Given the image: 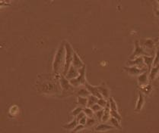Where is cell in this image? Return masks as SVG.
I'll list each match as a JSON object with an SVG mask.
<instances>
[{
    "label": "cell",
    "mask_w": 159,
    "mask_h": 133,
    "mask_svg": "<svg viewBox=\"0 0 159 133\" xmlns=\"http://www.w3.org/2000/svg\"><path fill=\"white\" fill-rule=\"evenodd\" d=\"M125 70H126L129 73L131 74H138V73H141L144 70H146V69H142L139 66H130V67H124Z\"/></svg>",
    "instance_id": "6da1fadb"
},
{
    "label": "cell",
    "mask_w": 159,
    "mask_h": 133,
    "mask_svg": "<svg viewBox=\"0 0 159 133\" xmlns=\"http://www.w3.org/2000/svg\"><path fill=\"white\" fill-rule=\"evenodd\" d=\"M146 54L147 56H148V54L146 52L144 51L143 48L139 46V42H135V51L134 52H133V56H136V55H139V54Z\"/></svg>",
    "instance_id": "7a4b0ae2"
},
{
    "label": "cell",
    "mask_w": 159,
    "mask_h": 133,
    "mask_svg": "<svg viewBox=\"0 0 159 133\" xmlns=\"http://www.w3.org/2000/svg\"><path fill=\"white\" fill-rule=\"evenodd\" d=\"M138 82L139 85H147L148 83V76H147V72H144L142 74H141L140 76L138 78Z\"/></svg>",
    "instance_id": "3957f363"
},
{
    "label": "cell",
    "mask_w": 159,
    "mask_h": 133,
    "mask_svg": "<svg viewBox=\"0 0 159 133\" xmlns=\"http://www.w3.org/2000/svg\"><path fill=\"white\" fill-rule=\"evenodd\" d=\"M86 86H87L88 89L90 91V92L92 93L94 96L101 98V93L98 91V88H96V87H92V86H91L90 85L88 84H86Z\"/></svg>",
    "instance_id": "277c9868"
},
{
    "label": "cell",
    "mask_w": 159,
    "mask_h": 133,
    "mask_svg": "<svg viewBox=\"0 0 159 133\" xmlns=\"http://www.w3.org/2000/svg\"><path fill=\"white\" fill-rule=\"evenodd\" d=\"M62 58V49L60 48V50H59V52H58V54L56 55V58L55 60V64H54V68H55V70H56L58 67H59V64L61 63V60Z\"/></svg>",
    "instance_id": "5b68a950"
},
{
    "label": "cell",
    "mask_w": 159,
    "mask_h": 133,
    "mask_svg": "<svg viewBox=\"0 0 159 133\" xmlns=\"http://www.w3.org/2000/svg\"><path fill=\"white\" fill-rule=\"evenodd\" d=\"M143 60L145 61V63L148 66V68L151 69L152 67V64H153L154 61V57L153 56H144L143 57Z\"/></svg>",
    "instance_id": "8992f818"
},
{
    "label": "cell",
    "mask_w": 159,
    "mask_h": 133,
    "mask_svg": "<svg viewBox=\"0 0 159 133\" xmlns=\"http://www.w3.org/2000/svg\"><path fill=\"white\" fill-rule=\"evenodd\" d=\"M143 57H138L133 61H128L129 64H137L138 66H140L142 64H143Z\"/></svg>",
    "instance_id": "52a82bcc"
},
{
    "label": "cell",
    "mask_w": 159,
    "mask_h": 133,
    "mask_svg": "<svg viewBox=\"0 0 159 133\" xmlns=\"http://www.w3.org/2000/svg\"><path fill=\"white\" fill-rule=\"evenodd\" d=\"M143 102H144V98H143L142 93L140 92L139 93V100H138V103H137V105H136V110L137 111L140 110L141 108H142Z\"/></svg>",
    "instance_id": "ba28073f"
},
{
    "label": "cell",
    "mask_w": 159,
    "mask_h": 133,
    "mask_svg": "<svg viewBox=\"0 0 159 133\" xmlns=\"http://www.w3.org/2000/svg\"><path fill=\"white\" fill-rule=\"evenodd\" d=\"M71 52L72 49L70 48V46L67 44V58H66V68L69 67V65L71 62V59H72V55H71Z\"/></svg>",
    "instance_id": "9c48e42d"
},
{
    "label": "cell",
    "mask_w": 159,
    "mask_h": 133,
    "mask_svg": "<svg viewBox=\"0 0 159 133\" xmlns=\"http://www.w3.org/2000/svg\"><path fill=\"white\" fill-rule=\"evenodd\" d=\"M142 43H143V45H145L147 48H152L154 46V42L152 39H145V40H142Z\"/></svg>",
    "instance_id": "30bf717a"
},
{
    "label": "cell",
    "mask_w": 159,
    "mask_h": 133,
    "mask_svg": "<svg viewBox=\"0 0 159 133\" xmlns=\"http://www.w3.org/2000/svg\"><path fill=\"white\" fill-rule=\"evenodd\" d=\"M113 127L111 126H108V125H106V124H102V125H100L96 128V130L98 131H106V130H109L113 129Z\"/></svg>",
    "instance_id": "8fae6325"
},
{
    "label": "cell",
    "mask_w": 159,
    "mask_h": 133,
    "mask_svg": "<svg viewBox=\"0 0 159 133\" xmlns=\"http://www.w3.org/2000/svg\"><path fill=\"white\" fill-rule=\"evenodd\" d=\"M158 70H159V65L154 66L152 69L151 73H150V79H153L155 78V75L157 74V73H158Z\"/></svg>",
    "instance_id": "7c38bea8"
},
{
    "label": "cell",
    "mask_w": 159,
    "mask_h": 133,
    "mask_svg": "<svg viewBox=\"0 0 159 133\" xmlns=\"http://www.w3.org/2000/svg\"><path fill=\"white\" fill-rule=\"evenodd\" d=\"M98 99H97V98L94 96H89L88 98V106H93L94 104H95V103L98 102Z\"/></svg>",
    "instance_id": "4fadbf2b"
},
{
    "label": "cell",
    "mask_w": 159,
    "mask_h": 133,
    "mask_svg": "<svg viewBox=\"0 0 159 133\" xmlns=\"http://www.w3.org/2000/svg\"><path fill=\"white\" fill-rule=\"evenodd\" d=\"M74 64L75 65V66H79V67H80V66H81V61L80 60V59L79 58V57L76 55V54L75 53L74 54Z\"/></svg>",
    "instance_id": "5bb4252c"
},
{
    "label": "cell",
    "mask_w": 159,
    "mask_h": 133,
    "mask_svg": "<svg viewBox=\"0 0 159 133\" xmlns=\"http://www.w3.org/2000/svg\"><path fill=\"white\" fill-rule=\"evenodd\" d=\"M159 64V46L157 48V51H156V55H155V60L153 61V64L154 66H156L157 64Z\"/></svg>",
    "instance_id": "9a60e30c"
},
{
    "label": "cell",
    "mask_w": 159,
    "mask_h": 133,
    "mask_svg": "<svg viewBox=\"0 0 159 133\" xmlns=\"http://www.w3.org/2000/svg\"><path fill=\"white\" fill-rule=\"evenodd\" d=\"M78 102L80 104L83 105V106H85L86 104H88V99L85 98H83V97H79L78 98Z\"/></svg>",
    "instance_id": "2e32d148"
},
{
    "label": "cell",
    "mask_w": 159,
    "mask_h": 133,
    "mask_svg": "<svg viewBox=\"0 0 159 133\" xmlns=\"http://www.w3.org/2000/svg\"><path fill=\"white\" fill-rule=\"evenodd\" d=\"M76 124H77L76 120H74L72 122L69 123L68 125L64 126V128H66V129H73V128H75V127L76 126Z\"/></svg>",
    "instance_id": "e0dca14e"
},
{
    "label": "cell",
    "mask_w": 159,
    "mask_h": 133,
    "mask_svg": "<svg viewBox=\"0 0 159 133\" xmlns=\"http://www.w3.org/2000/svg\"><path fill=\"white\" fill-rule=\"evenodd\" d=\"M111 115H112V116H113V118L116 119L118 121L121 120V117H120V116L119 115V114L116 112V110H111Z\"/></svg>",
    "instance_id": "ac0fdd59"
},
{
    "label": "cell",
    "mask_w": 159,
    "mask_h": 133,
    "mask_svg": "<svg viewBox=\"0 0 159 133\" xmlns=\"http://www.w3.org/2000/svg\"><path fill=\"white\" fill-rule=\"evenodd\" d=\"M109 118V108H106L105 111H104V114H103V116H102V120L103 121H107Z\"/></svg>",
    "instance_id": "d6986e66"
},
{
    "label": "cell",
    "mask_w": 159,
    "mask_h": 133,
    "mask_svg": "<svg viewBox=\"0 0 159 133\" xmlns=\"http://www.w3.org/2000/svg\"><path fill=\"white\" fill-rule=\"evenodd\" d=\"M98 91L99 92H101L102 94H103V95L105 97H107L108 96V91L106 89H104V88H102V87H99L98 88Z\"/></svg>",
    "instance_id": "ffe728a7"
},
{
    "label": "cell",
    "mask_w": 159,
    "mask_h": 133,
    "mask_svg": "<svg viewBox=\"0 0 159 133\" xmlns=\"http://www.w3.org/2000/svg\"><path fill=\"white\" fill-rule=\"evenodd\" d=\"M110 102L111 110H116V104L113 98H110Z\"/></svg>",
    "instance_id": "44dd1931"
},
{
    "label": "cell",
    "mask_w": 159,
    "mask_h": 133,
    "mask_svg": "<svg viewBox=\"0 0 159 133\" xmlns=\"http://www.w3.org/2000/svg\"><path fill=\"white\" fill-rule=\"evenodd\" d=\"M84 112H85V114L88 115L89 117H92V116H93V110H92V109L85 108L84 110Z\"/></svg>",
    "instance_id": "7402d4cb"
},
{
    "label": "cell",
    "mask_w": 159,
    "mask_h": 133,
    "mask_svg": "<svg viewBox=\"0 0 159 133\" xmlns=\"http://www.w3.org/2000/svg\"><path fill=\"white\" fill-rule=\"evenodd\" d=\"M110 121H111L112 124H113L114 126L117 127V128H120V126L119 125V123H118V120H117L116 119L113 118V117H112V118L110 119Z\"/></svg>",
    "instance_id": "603a6c76"
},
{
    "label": "cell",
    "mask_w": 159,
    "mask_h": 133,
    "mask_svg": "<svg viewBox=\"0 0 159 133\" xmlns=\"http://www.w3.org/2000/svg\"><path fill=\"white\" fill-rule=\"evenodd\" d=\"M101 106L100 105H98V104H94L93 106L92 107V110L93 111H99V110H101Z\"/></svg>",
    "instance_id": "cb8c5ba5"
},
{
    "label": "cell",
    "mask_w": 159,
    "mask_h": 133,
    "mask_svg": "<svg viewBox=\"0 0 159 133\" xmlns=\"http://www.w3.org/2000/svg\"><path fill=\"white\" fill-rule=\"evenodd\" d=\"M98 105H100L101 107H104V106H106L107 103H106V101H104V99L101 98L100 100H98Z\"/></svg>",
    "instance_id": "d4e9b609"
},
{
    "label": "cell",
    "mask_w": 159,
    "mask_h": 133,
    "mask_svg": "<svg viewBox=\"0 0 159 133\" xmlns=\"http://www.w3.org/2000/svg\"><path fill=\"white\" fill-rule=\"evenodd\" d=\"M79 94L81 96H87L88 95V91L85 89H81L79 91Z\"/></svg>",
    "instance_id": "484cf974"
},
{
    "label": "cell",
    "mask_w": 159,
    "mask_h": 133,
    "mask_svg": "<svg viewBox=\"0 0 159 133\" xmlns=\"http://www.w3.org/2000/svg\"><path fill=\"white\" fill-rule=\"evenodd\" d=\"M81 110L82 109L81 108H76L75 110H74L73 111H72V114L74 116H77V115H79L81 112Z\"/></svg>",
    "instance_id": "4316f807"
},
{
    "label": "cell",
    "mask_w": 159,
    "mask_h": 133,
    "mask_svg": "<svg viewBox=\"0 0 159 133\" xmlns=\"http://www.w3.org/2000/svg\"><path fill=\"white\" fill-rule=\"evenodd\" d=\"M94 122H95L94 120H93V119H88V120H87V122H86V124H87L88 126H91L94 124Z\"/></svg>",
    "instance_id": "83f0119b"
},
{
    "label": "cell",
    "mask_w": 159,
    "mask_h": 133,
    "mask_svg": "<svg viewBox=\"0 0 159 133\" xmlns=\"http://www.w3.org/2000/svg\"><path fill=\"white\" fill-rule=\"evenodd\" d=\"M97 116H98V119H101V118H102V116H103V111L102 110H99L97 112Z\"/></svg>",
    "instance_id": "f1b7e54d"
},
{
    "label": "cell",
    "mask_w": 159,
    "mask_h": 133,
    "mask_svg": "<svg viewBox=\"0 0 159 133\" xmlns=\"http://www.w3.org/2000/svg\"><path fill=\"white\" fill-rule=\"evenodd\" d=\"M83 128H84V126L81 124V125H79V126H78L76 127V128H75V129H74L73 132H77V131H79V130H80V129H82Z\"/></svg>",
    "instance_id": "f546056e"
},
{
    "label": "cell",
    "mask_w": 159,
    "mask_h": 133,
    "mask_svg": "<svg viewBox=\"0 0 159 133\" xmlns=\"http://www.w3.org/2000/svg\"><path fill=\"white\" fill-rule=\"evenodd\" d=\"M86 122H87V119H86L85 116H84L83 118H81V119L80 120V123H81V125H84V124H85Z\"/></svg>",
    "instance_id": "4dcf8cb0"
},
{
    "label": "cell",
    "mask_w": 159,
    "mask_h": 133,
    "mask_svg": "<svg viewBox=\"0 0 159 133\" xmlns=\"http://www.w3.org/2000/svg\"><path fill=\"white\" fill-rule=\"evenodd\" d=\"M84 116H85V113H81V112L78 115V118H77V120H81V118H83Z\"/></svg>",
    "instance_id": "1f68e13d"
},
{
    "label": "cell",
    "mask_w": 159,
    "mask_h": 133,
    "mask_svg": "<svg viewBox=\"0 0 159 133\" xmlns=\"http://www.w3.org/2000/svg\"><path fill=\"white\" fill-rule=\"evenodd\" d=\"M158 80H159V76H158Z\"/></svg>",
    "instance_id": "d6a6232c"
}]
</instances>
